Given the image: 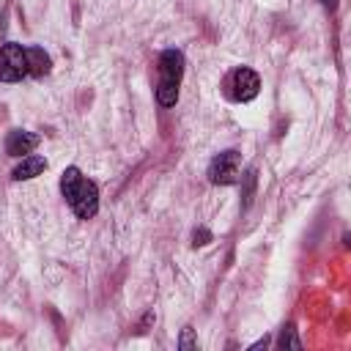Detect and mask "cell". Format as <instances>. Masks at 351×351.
<instances>
[{"label": "cell", "instance_id": "cell-6", "mask_svg": "<svg viewBox=\"0 0 351 351\" xmlns=\"http://www.w3.org/2000/svg\"><path fill=\"white\" fill-rule=\"evenodd\" d=\"M36 145H38V134L25 132V129H14L5 137V154L8 156H27V154H33Z\"/></svg>", "mask_w": 351, "mask_h": 351}, {"label": "cell", "instance_id": "cell-11", "mask_svg": "<svg viewBox=\"0 0 351 351\" xmlns=\"http://www.w3.org/2000/svg\"><path fill=\"white\" fill-rule=\"evenodd\" d=\"M277 343H280V348H302V343H299V337H296L293 326H285Z\"/></svg>", "mask_w": 351, "mask_h": 351}, {"label": "cell", "instance_id": "cell-10", "mask_svg": "<svg viewBox=\"0 0 351 351\" xmlns=\"http://www.w3.org/2000/svg\"><path fill=\"white\" fill-rule=\"evenodd\" d=\"M178 348H181V351H195V348H197V340H195V329H192V326H184V329H181Z\"/></svg>", "mask_w": 351, "mask_h": 351}, {"label": "cell", "instance_id": "cell-12", "mask_svg": "<svg viewBox=\"0 0 351 351\" xmlns=\"http://www.w3.org/2000/svg\"><path fill=\"white\" fill-rule=\"evenodd\" d=\"M208 241H211V233H208L206 228H200V230H195V241H192L195 247H203V244H208Z\"/></svg>", "mask_w": 351, "mask_h": 351}, {"label": "cell", "instance_id": "cell-7", "mask_svg": "<svg viewBox=\"0 0 351 351\" xmlns=\"http://www.w3.org/2000/svg\"><path fill=\"white\" fill-rule=\"evenodd\" d=\"M44 170H47V159H44V156H36V154H27V156H22V162L14 167L11 178H14V181H27V178L41 176Z\"/></svg>", "mask_w": 351, "mask_h": 351}, {"label": "cell", "instance_id": "cell-1", "mask_svg": "<svg viewBox=\"0 0 351 351\" xmlns=\"http://www.w3.org/2000/svg\"><path fill=\"white\" fill-rule=\"evenodd\" d=\"M181 77H184V55L178 49H165L159 58V85H156V101L162 107H173L178 101Z\"/></svg>", "mask_w": 351, "mask_h": 351}, {"label": "cell", "instance_id": "cell-8", "mask_svg": "<svg viewBox=\"0 0 351 351\" xmlns=\"http://www.w3.org/2000/svg\"><path fill=\"white\" fill-rule=\"evenodd\" d=\"M25 58H27V74H36V77L49 74L52 60H49V55L41 47H27L25 49Z\"/></svg>", "mask_w": 351, "mask_h": 351}, {"label": "cell", "instance_id": "cell-5", "mask_svg": "<svg viewBox=\"0 0 351 351\" xmlns=\"http://www.w3.org/2000/svg\"><path fill=\"white\" fill-rule=\"evenodd\" d=\"M69 206L74 208V214H77L80 219L96 217V211H99V186H96L93 181L82 178L80 186H77V192H74V197L69 200Z\"/></svg>", "mask_w": 351, "mask_h": 351}, {"label": "cell", "instance_id": "cell-4", "mask_svg": "<svg viewBox=\"0 0 351 351\" xmlns=\"http://www.w3.org/2000/svg\"><path fill=\"white\" fill-rule=\"evenodd\" d=\"M228 88H233L230 96H233L236 101H252V99L258 96V90H261V77H258L252 69L239 66V69L230 71Z\"/></svg>", "mask_w": 351, "mask_h": 351}, {"label": "cell", "instance_id": "cell-9", "mask_svg": "<svg viewBox=\"0 0 351 351\" xmlns=\"http://www.w3.org/2000/svg\"><path fill=\"white\" fill-rule=\"evenodd\" d=\"M82 178H85V176L80 173V167H66V170H63V176H60V192H63L66 203L74 197V192H77V186H80Z\"/></svg>", "mask_w": 351, "mask_h": 351}, {"label": "cell", "instance_id": "cell-3", "mask_svg": "<svg viewBox=\"0 0 351 351\" xmlns=\"http://www.w3.org/2000/svg\"><path fill=\"white\" fill-rule=\"evenodd\" d=\"M239 178H241V165H239L236 151H222L211 159V165H208V181L211 184L228 186V184H236Z\"/></svg>", "mask_w": 351, "mask_h": 351}, {"label": "cell", "instance_id": "cell-2", "mask_svg": "<svg viewBox=\"0 0 351 351\" xmlns=\"http://www.w3.org/2000/svg\"><path fill=\"white\" fill-rule=\"evenodd\" d=\"M27 74V58L25 47L19 44H3L0 47V82H19Z\"/></svg>", "mask_w": 351, "mask_h": 351}, {"label": "cell", "instance_id": "cell-13", "mask_svg": "<svg viewBox=\"0 0 351 351\" xmlns=\"http://www.w3.org/2000/svg\"><path fill=\"white\" fill-rule=\"evenodd\" d=\"M321 3H324V5H326V8H329V11H332V8H335V5H337V0H321Z\"/></svg>", "mask_w": 351, "mask_h": 351}]
</instances>
